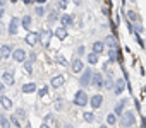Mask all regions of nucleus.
<instances>
[{
  "label": "nucleus",
  "instance_id": "2f4dec72",
  "mask_svg": "<svg viewBox=\"0 0 146 128\" xmlns=\"http://www.w3.org/2000/svg\"><path fill=\"white\" fill-rule=\"evenodd\" d=\"M33 65H35V63H33V61H29V60H26V61L23 63V70H24L26 74H33V70H35V67H33Z\"/></svg>",
  "mask_w": 146,
  "mask_h": 128
},
{
  "label": "nucleus",
  "instance_id": "4468645a",
  "mask_svg": "<svg viewBox=\"0 0 146 128\" xmlns=\"http://www.w3.org/2000/svg\"><path fill=\"white\" fill-rule=\"evenodd\" d=\"M103 96L102 94H93L91 97H90V106H91V109L93 111H96V109H100L102 106H103Z\"/></svg>",
  "mask_w": 146,
  "mask_h": 128
},
{
  "label": "nucleus",
  "instance_id": "393cba45",
  "mask_svg": "<svg viewBox=\"0 0 146 128\" xmlns=\"http://www.w3.org/2000/svg\"><path fill=\"white\" fill-rule=\"evenodd\" d=\"M113 86H115V79H113V75H112V74L105 75V84H103V89H107V91H113Z\"/></svg>",
  "mask_w": 146,
  "mask_h": 128
},
{
  "label": "nucleus",
  "instance_id": "8fccbe9b",
  "mask_svg": "<svg viewBox=\"0 0 146 128\" xmlns=\"http://www.w3.org/2000/svg\"><path fill=\"white\" fill-rule=\"evenodd\" d=\"M2 60H4V58H2V56H0V63H2Z\"/></svg>",
  "mask_w": 146,
  "mask_h": 128
},
{
  "label": "nucleus",
  "instance_id": "0eeeda50",
  "mask_svg": "<svg viewBox=\"0 0 146 128\" xmlns=\"http://www.w3.org/2000/svg\"><path fill=\"white\" fill-rule=\"evenodd\" d=\"M127 104H129V99H127V97H120V99L113 104V111H112V113H115V114L120 118V116L127 111V109H125V106H127Z\"/></svg>",
  "mask_w": 146,
  "mask_h": 128
},
{
  "label": "nucleus",
  "instance_id": "f8f14e48",
  "mask_svg": "<svg viewBox=\"0 0 146 128\" xmlns=\"http://www.w3.org/2000/svg\"><path fill=\"white\" fill-rule=\"evenodd\" d=\"M125 91V79H115V86H113V91H112V94L115 96V97H120L122 96V92Z\"/></svg>",
  "mask_w": 146,
  "mask_h": 128
},
{
  "label": "nucleus",
  "instance_id": "412c9836",
  "mask_svg": "<svg viewBox=\"0 0 146 128\" xmlns=\"http://www.w3.org/2000/svg\"><path fill=\"white\" fill-rule=\"evenodd\" d=\"M36 84L35 82H26V84H23L21 86V92H24V94H33V92H36Z\"/></svg>",
  "mask_w": 146,
  "mask_h": 128
},
{
  "label": "nucleus",
  "instance_id": "4be33fe9",
  "mask_svg": "<svg viewBox=\"0 0 146 128\" xmlns=\"http://www.w3.org/2000/svg\"><path fill=\"white\" fill-rule=\"evenodd\" d=\"M60 12L58 10H50L48 14H46V21H48V24H55L57 21H60Z\"/></svg>",
  "mask_w": 146,
  "mask_h": 128
},
{
  "label": "nucleus",
  "instance_id": "f704fd0d",
  "mask_svg": "<svg viewBox=\"0 0 146 128\" xmlns=\"http://www.w3.org/2000/svg\"><path fill=\"white\" fill-rule=\"evenodd\" d=\"M43 123H46V125L55 123V114H53V113H46V114L43 116Z\"/></svg>",
  "mask_w": 146,
  "mask_h": 128
},
{
  "label": "nucleus",
  "instance_id": "a211bd4d",
  "mask_svg": "<svg viewBox=\"0 0 146 128\" xmlns=\"http://www.w3.org/2000/svg\"><path fill=\"white\" fill-rule=\"evenodd\" d=\"M105 46H107L108 50H117V48H119V41H117V38H115L113 34H108V36L105 38Z\"/></svg>",
  "mask_w": 146,
  "mask_h": 128
},
{
  "label": "nucleus",
  "instance_id": "bb28decb",
  "mask_svg": "<svg viewBox=\"0 0 146 128\" xmlns=\"http://www.w3.org/2000/svg\"><path fill=\"white\" fill-rule=\"evenodd\" d=\"M98 61H100V55H96V53H93V51H90V53L86 55V63H88V65H96Z\"/></svg>",
  "mask_w": 146,
  "mask_h": 128
},
{
  "label": "nucleus",
  "instance_id": "72a5a7b5",
  "mask_svg": "<svg viewBox=\"0 0 146 128\" xmlns=\"http://www.w3.org/2000/svg\"><path fill=\"white\" fill-rule=\"evenodd\" d=\"M48 91H50V86H43L41 89H38V97H46L48 96Z\"/></svg>",
  "mask_w": 146,
  "mask_h": 128
},
{
  "label": "nucleus",
  "instance_id": "4c0bfd02",
  "mask_svg": "<svg viewBox=\"0 0 146 128\" xmlns=\"http://www.w3.org/2000/svg\"><path fill=\"white\" fill-rule=\"evenodd\" d=\"M28 60L35 63V61L38 60V53H36V51H28Z\"/></svg>",
  "mask_w": 146,
  "mask_h": 128
},
{
  "label": "nucleus",
  "instance_id": "a878e982",
  "mask_svg": "<svg viewBox=\"0 0 146 128\" xmlns=\"http://www.w3.org/2000/svg\"><path fill=\"white\" fill-rule=\"evenodd\" d=\"M83 120H84L88 125L95 123V121H96V114H95V111H93V109H91V111H84V113H83Z\"/></svg>",
  "mask_w": 146,
  "mask_h": 128
},
{
  "label": "nucleus",
  "instance_id": "ddd939ff",
  "mask_svg": "<svg viewBox=\"0 0 146 128\" xmlns=\"http://www.w3.org/2000/svg\"><path fill=\"white\" fill-rule=\"evenodd\" d=\"M14 46L12 44H9V43H4V44H0V56H2L4 60H9L11 56H12V53H14Z\"/></svg>",
  "mask_w": 146,
  "mask_h": 128
},
{
  "label": "nucleus",
  "instance_id": "e433bc0d",
  "mask_svg": "<svg viewBox=\"0 0 146 128\" xmlns=\"http://www.w3.org/2000/svg\"><path fill=\"white\" fill-rule=\"evenodd\" d=\"M69 4H70V0H58V4H57V7H58V10H65Z\"/></svg>",
  "mask_w": 146,
  "mask_h": 128
},
{
  "label": "nucleus",
  "instance_id": "49530a36",
  "mask_svg": "<svg viewBox=\"0 0 146 128\" xmlns=\"http://www.w3.org/2000/svg\"><path fill=\"white\" fill-rule=\"evenodd\" d=\"M98 128H108V125H107V123H102V125H100Z\"/></svg>",
  "mask_w": 146,
  "mask_h": 128
},
{
  "label": "nucleus",
  "instance_id": "a18cd8bd",
  "mask_svg": "<svg viewBox=\"0 0 146 128\" xmlns=\"http://www.w3.org/2000/svg\"><path fill=\"white\" fill-rule=\"evenodd\" d=\"M40 128H52V126H50V125H46V123H41V126H40Z\"/></svg>",
  "mask_w": 146,
  "mask_h": 128
},
{
  "label": "nucleus",
  "instance_id": "de8ad7c7",
  "mask_svg": "<svg viewBox=\"0 0 146 128\" xmlns=\"http://www.w3.org/2000/svg\"><path fill=\"white\" fill-rule=\"evenodd\" d=\"M0 33H4V24H2V21H0Z\"/></svg>",
  "mask_w": 146,
  "mask_h": 128
},
{
  "label": "nucleus",
  "instance_id": "58836bf2",
  "mask_svg": "<svg viewBox=\"0 0 146 128\" xmlns=\"http://www.w3.org/2000/svg\"><path fill=\"white\" fill-rule=\"evenodd\" d=\"M127 17H129V21L131 22H134V21H137L139 17H137V14L136 12H132V10H127Z\"/></svg>",
  "mask_w": 146,
  "mask_h": 128
},
{
  "label": "nucleus",
  "instance_id": "39448f33",
  "mask_svg": "<svg viewBox=\"0 0 146 128\" xmlns=\"http://www.w3.org/2000/svg\"><path fill=\"white\" fill-rule=\"evenodd\" d=\"M24 41H26L28 46H36V44H40V43H41V34H40V31H29V33L24 36Z\"/></svg>",
  "mask_w": 146,
  "mask_h": 128
},
{
  "label": "nucleus",
  "instance_id": "c9c22d12",
  "mask_svg": "<svg viewBox=\"0 0 146 128\" xmlns=\"http://www.w3.org/2000/svg\"><path fill=\"white\" fill-rule=\"evenodd\" d=\"M35 14H36L38 17H43V16H46V9H45L43 5H36V9H35Z\"/></svg>",
  "mask_w": 146,
  "mask_h": 128
},
{
  "label": "nucleus",
  "instance_id": "ea45409f",
  "mask_svg": "<svg viewBox=\"0 0 146 128\" xmlns=\"http://www.w3.org/2000/svg\"><path fill=\"white\" fill-rule=\"evenodd\" d=\"M55 60H57L58 63H62V65H67V61H65V60H64V58H62L60 55H57V58H55Z\"/></svg>",
  "mask_w": 146,
  "mask_h": 128
},
{
  "label": "nucleus",
  "instance_id": "f257e3e1",
  "mask_svg": "<svg viewBox=\"0 0 146 128\" xmlns=\"http://www.w3.org/2000/svg\"><path fill=\"white\" fill-rule=\"evenodd\" d=\"M72 103H74V106L78 108H86L90 104V96L84 89H78L74 92V97H72Z\"/></svg>",
  "mask_w": 146,
  "mask_h": 128
},
{
  "label": "nucleus",
  "instance_id": "a19ab883",
  "mask_svg": "<svg viewBox=\"0 0 146 128\" xmlns=\"http://www.w3.org/2000/svg\"><path fill=\"white\" fill-rule=\"evenodd\" d=\"M5 89H7V86H5L2 80H0V94H4V92H5Z\"/></svg>",
  "mask_w": 146,
  "mask_h": 128
},
{
  "label": "nucleus",
  "instance_id": "2eb2a0df",
  "mask_svg": "<svg viewBox=\"0 0 146 128\" xmlns=\"http://www.w3.org/2000/svg\"><path fill=\"white\" fill-rule=\"evenodd\" d=\"M58 22H60V26H62V27H70V26H76V24H74V16H72V14H62Z\"/></svg>",
  "mask_w": 146,
  "mask_h": 128
},
{
  "label": "nucleus",
  "instance_id": "6ab92c4d",
  "mask_svg": "<svg viewBox=\"0 0 146 128\" xmlns=\"http://www.w3.org/2000/svg\"><path fill=\"white\" fill-rule=\"evenodd\" d=\"M91 51L93 53H96V55H102V53H105V41H93L91 43Z\"/></svg>",
  "mask_w": 146,
  "mask_h": 128
},
{
  "label": "nucleus",
  "instance_id": "7c9ffc66",
  "mask_svg": "<svg viewBox=\"0 0 146 128\" xmlns=\"http://www.w3.org/2000/svg\"><path fill=\"white\" fill-rule=\"evenodd\" d=\"M9 118H11V125H12L14 128H21V126H23V121H21V120L16 116V113H12Z\"/></svg>",
  "mask_w": 146,
  "mask_h": 128
},
{
  "label": "nucleus",
  "instance_id": "b1692460",
  "mask_svg": "<svg viewBox=\"0 0 146 128\" xmlns=\"http://www.w3.org/2000/svg\"><path fill=\"white\" fill-rule=\"evenodd\" d=\"M0 128H12V125H11V118L5 114V111L0 113Z\"/></svg>",
  "mask_w": 146,
  "mask_h": 128
},
{
  "label": "nucleus",
  "instance_id": "c756f323",
  "mask_svg": "<svg viewBox=\"0 0 146 128\" xmlns=\"http://www.w3.org/2000/svg\"><path fill=\"white\" fill-rule=\"evenodd\" d=\"M14 113H16V116H17V118L21 120V121L28 118V111H26L24 108H16V109H14Z\"/></svg>",
  "mask_w": 146,
  "mask_h": 128
},
{
  "label": "nucleus",
  "instance_id": "1a4fd4ad",
  "mask_svg": "<svg viewBox=\"0 0 146 128\" xmlns=\"http://www.w3.org/2000/svg\"><path fill=\"white\" fill-rule=\"evenodd\" d=\"M0 80H2L7 87L16 86V77H14V72H12V70H5L2 75H0Z\"/></svg>",
  "mask_w": 146,
  "mask_h": 128
},
{
  "label": "nucleus",
  "instance_id": "aec40b11",
  "mask_svg": "<svg viewBox=\"0 0 146 128\" xmlns=\"http://www.w3.org/2000/svg\"><path fill=\"white\" fill-rule=\"evenodd\" d=\"M31 26H33V17L29 16V14H24L23 17H21V27H24L28 33L31 31Z\"/></svg>",
  "mask_w": 146,
  "mask_h": 128
},
{
  "label": "nucleus",
  "instance_id": "f3484780",
  "mask_svg": "<svg viewBox=\"0 0 146 128\" xmlns=\"http://www.w3.org/2000/svg\"><path fill=\"white\" fill-rule=\"evenodd\" d=\"M53 109H55L57 113H64V111L67 109V101H65L64 97H57V99L53 101Z\"/></svg>",
  "mask_w": 146,
  "mask_h": 128
},
{
  "label": "nucleus",
  "instance_id": "cd10ccee",
  "mask_svg": "<svg viewBox=\"0 0 146 128\" xmlns=\"http://www.w3.org/2000/svg\"><path fill=\"white\" fill-rule=\"evenodd\" d=\"M105 120H107L105 123H107L108 126H115V125L119 123V116H117L115 113H108V114L105 116Z\"/></svg>",
  "mask_w": 146,
  "mask_h": 128
},
{
  "label": "nucleus",
  "instance_id": "7ed1b4c3",
  "mask_svg": "<svg viewBox=\"0 0 146 128\" xmlns=\"http://www.w3.org/2000/svg\"><path fill=\"white\" fill-rule=\"evenodd\" d=\"M69 67H70V72H72V74H76V75H81V74L86 70V67H84V61H83L79 56H76V55H74V58L70 60Z\"/></svg>",
  "mask_w": 146,
  "mask_h": 128
},
{
  "label": "nucleus",
  "instance_id": "9d476101",
  "mask_svg": "<svg viewBox=\"0 0 146 128\" xmlns=\"http://www.w3.org/2000/svg\"><path fill=\"white\" fill-rule=\"evenodd\" d=\"M12 60L17 61V63H24L28 60V51L24 48H16L14 53H12Z\"/></svg>",
  "mask_w": 146,
  "mask_h": 128
},
{
  "label": "nucleus",
  "instance_id": "c03bdc74",
  "mask_svg": "<svg viewBox=\"0 0 146 128\" xmlns=\"http://www.w3.org/2000/svg\"><path fill=\"white\" fill-rule=\"evenodd\" d=\"M4 14H5V10H4V9H0V21H2V17H4Z\"/></svg>",
  "mask_w": 146,
  "mask_h": 128
},
{
  "label": "nucleus",
  "instance_id": "423d86ee",
  "mask_svg": "<svg viewBox=\"0 0 146 128\" xmlns=\"http://www.w3.org/2000/svg\"><path fill=\"white\" fill-rule=\"evenodd\" d=\"M103 84H105V74H103V72H100V70H96V72L93 74L91 86H93L96 91H100V89H103Z\"/></svg>",
  "mask_w": 146,
  "mask_h": 128
},
{
  "label": "nucleus",
  "instance_id": "20e7f679",
  "mask_svg": "<svg viewBox=\"0 0 146 128\" xmlns=\"http://www.w3.org/2000/svg\"><path fill=\"white\" fill-rule=\"evenodd\" d=\"M93 70L88 67L81 75H79V79H78V84H79V89H86V87H90L91 86V79H93Z\"/></svg>",
  "mask_w": 146,
  "mask_h": 128
},
{
  "label": "nucleus",
  "instance_id": "3c124183",
  "mask_svg": "<svg viewBox=\"0 0 146 128\" xmlns=\"http://www.w3.org/2000/svg\"><path fill=\"white\" fill-rule=\"evenodd\" d=\"M129 2H136V0H129Z\"/></svg>",
  "mask_w": 146,
  "mask_h": 128
},
{
  "label": "nucleus",
  "instance_id": "dca6fc26",
  "mask_svg": "<svg viewBox=\"0 0 146 128\" xmlns=\"http://www.w3.org/2000/svg\"><path fill=\"white\" fill-rule=\"evenodd\" d=\"M0 106H2L4 111H12V109H14V103H12V99L7 97L5 94L0 96Z\"/></svg>",
  "mask_w": 146,
  "mask_h": 128
},
{
  "label": "nucleus",
  "instance_id": "79ce46f5",
  "mask_svg": "<svg viewBox=\"0 0 146 128\" xmlns=\"http://www.w3.org/2000/svg\"><path fill=\"white\" fill-rule=\"evenodd\" d=\"M62 128H76V126L72 125V123H69V121H67V123H64V125H62Z\"/></svg>",
  "mask_w": 146,
  "mask_h": 128
},
{
  "label": "nucleus",
  "instance_id": "f03ea898",
  "mask_svg": "<svg viewBox=\"0 0 146 128\" xmlns=\"http://www.w3.org/2000/svg\"><path fill=\"white\" fill-rule=\"evenodd\" d=\"M119 125L122 128H132L136 125V113L132 109H127L120 118H119Z\"/></svg>",
  "mask_w": 146,
  "mask_h": 128
},
{
  "label": "nucleus",
  "instance_id": "9b49d317",
  "mask_svg": "<svg viewBox=\"0 0 146 128\" xmlns=\"http://www.w3.org/2000/svg\"><path fill=\"white\" fill-rule=\"evenodd\" d=\"M65 80H67V79H65L64 74H57V75L52 77V80H50V87H52V89H60V87H64Z\"/></svg>",
  "mask_w": 146,
  "mask_h": 128
},
{
  "label": "nucleus",
  "instance_id": "5701e85b",
  "mask_svg": "<svg viewBox=\"0 0 146 128\" xmlns=\"http://www.w3.org/2000/svg\"><path fill=\"white\" fill-rule=\"evenodd\" d=\"M53 36H57L60 41H64L65 38H69V31H67V27H62V26H60V27H57V29L53 31Z\"/></svg>",
  "mask_w": 146,
  "mask_h": 128
},
{
  "label": "nucleus",
  "instance_id": "473e14b6",
  "mask_svg": "<svg viewBox=\"0 0 146 128\" xmlns=\"http://www.w3.org/2000/svg\"><path fill=\"white\" fill-rule=\"evenodd\" d=\"M74 55H76V56H79V58H81V56H84V55H88L86 46H84V44H79V46L76 48V53H74Z\"/></svg>",
  "mask_w": 146,
  "mask_h": 128
},
{
  "label": "nucleus",
  "instance_id": "6e6552de",
  "mask_svg": "<svg viewBox=\"0 0 146 128\" xmlns=\"http://www.w3.org/2000/svg\"><path fill=\"white\" fill-rule=\"evenodd\" d=\"M19 27H21V19L19 17H11V22L7 26V33L11 36H16L19 33Z\"/></svg>",
  "mask_w": 146,
  "mask_h": 128
},
{
  "label": "nucleus",
  "instance_id": "37998d69",
  "mask_svg": "<svg viewBox=\"0 0 146 128\" xmlns=\"http://www.w3.org/2000/svg\"><path fill=\"white\" fill-rule=\"evenodd\" d=\"M5 4H7V0H0V9H4Z\"/></svg>",
  "mask_w": 146,
  "mask_h": 128
},
{
  "label": "nucleus",
  "instance_id": "c85d7f7f",
  "mask_svg": "<svg viewBox=\"0 0 146 128\" xmlns=\"http://www.w3.org/2000/svg\"><path fill=\"white\" fill-rule=\"evenodd\" d=\"M107 56H108L107 60H108L110 63H115V61L119 60V51H117V50H108V51H107Z\"/></svg>",
  "mask_w": 146,
  "mask_h": 128
},
{
  "label": "nucleus",
  "instance_id": "09e8293b",
  "mask_svg": "<svg viewBox=\"0 0 146 128\" xmlns=\"http://www.w3.org/2000/svg\"><path fill=\"white\" fill-rule=\"evenodd\" d=\"M36 2H40V4H43V2H45V0H36Z\"/></svg>",
  "mask_w": 146,
  "mask_h": 128
}]
</instances>
